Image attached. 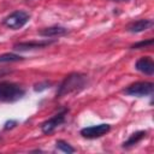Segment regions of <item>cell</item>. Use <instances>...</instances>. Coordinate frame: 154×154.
Segmentation results:
<instances>
[{
  "label": "cell",
  "mask_w": 154,
  "mask_h": 154,
  "mask_svg": "<svg viewBox=\"0 0 154 154\" xmlns=\"http://www.w3.org/2000/svg\"><path fill=\"white\" fill-rule=\"evenodd\" d=\"M67 29L60 25H53V26H48V28H43L38 31L40 36L43 37H60L67 34Z\"/></svg>",
  "instance_id": "9"
},
{
  "label": "cell",
  "mask_w": 154,
  "mask_h": 154,
  "mask_svg": "<svg viewBox=\"0 0 154 154\" xmlns=\"http://www.w3.org/2000/svg\"><path fill=\"white\" fill-rule=\"evenodd\" d=\"M135 69L137 71L144 73V75H148V76H153L154 75V63H153L150 57L140 58L135 64Z\"/></svg>",
  "instance_id": "8"
},
{
  "label": "cell",
  "mask_w": 154,
  "mask_h": 154,
  "mask_svg": "<svg viewBox=\"0 0 154 154\" xmlns=\"http://www.w3.org/2000/svg\"><path fill=\"white\" fill-rule=\"evenodd\" d=\"M55 147H57L59 150H61V152H64V153H67V154L75 153V148L71 147L67 142H65V141H63V140H58V141L55 142Z\"/></svg>",
  "instance_id": "13"
},
{
  "label": "cell",
  "mask_w": 154,
  "mask_h": 154,
  "mask_svg": "<svg viewBox=\"0 0 154 154\" xmlns=\"http://www.w3.org/2000/svg\"><path fill=\"white\" fill-rule=\"evenodd\" d=\"M153 38H148V40H143V41H140L135 45L131 46V49H141V48H147V47H150L153 45Z\"/></svg>",
  "instance_id": "14"
},
{
  "label": "cell",
  "mask_w": 154,
  "mask_h": 154,
  "mask_svg": "<svg viewBox=\"0 0 154 154\" xmlns=\"http://www.w3.org/2000/svg\"><path fill=\"white\" fill-rule=\"evenodd\" d=\"M55 40H41V41H25V42H18L13 45L14 51L19 52H26V51H34V49H42L51 45H53Z\"/></svg>",
  "instance_id": "7"
},
{
  "label": "cell",
  "mask_w": 154,
  "mask_h": 154,
  "mask_svg": "<svg viewBox=\"0 0 154 154\" xmlns=\"http://www.w3.org/2000/svg\"><path fill=\"white\" fill-rule=\"evenodd\" d=\"M29 19H30V14L28 12L17 10L4 18V24L12 30H18V29L23 28L29 22Z\"/></svg>",
  "instance_id": "3"
},
{
  "label": "cell",
  "mask_w": 154,
  "mask_h": 154,
  "mask_svg": "<svg viewBox=\"0 0 154 154\" xmlns=\"http://www.w3.org/2000/svg\"><path fill=\"white\" fill-rule=\"evenodd\" d=\"M17 125V122L16 120H8V122H6L5 123V130H8V129H12V128H14Z\"/></svg>",
  "instance_id": "16"
},
{
  "label": "cell",
  "mask_w": 154,
  "mask_h": 154,
  "mask_svg": "<svg viewBox=\"0 0 154 154\" xmlns=\"http://www.w3.org/2000/svg\"><path fill=\"white\" fill-rule=\"evenodd\" d=\"M146 135H147V131H144V130H140V131L134 132V134L123 143V147H124V148H130V147L136 146L138 142H141V141L146 137Z\"/></svg>",
  "instance_id": "11"
},
{
  "label": "cell",
  "mask_w": 154,
  "mask_h": 154,
  "mask_svg": "<svg viewBox=\"0 0 154 154\" xmlns=\"http://www.w3.org/2000/svg\"><path fill=\"white\" fill-rule=\"evenodd\" d=\"M111 1H116V2H123V1H129V0H111Z\"/></svg>",
  "instance_id": "17"
},
{
  "label": "cell",
  "mask_w": 154,
  "mask_h": 154,
  "mask_svg": "<svg viewBox=\"0 0 154 154\" xmlns=\"http://www.w3.org/2000/svg\"><path fill=\"white\" fill-rule=\"evenodd\" d=\"M23 59H24L23 57L14 53H4L0 55V63H16V61H22Z\"/></svg>",
  "instance_id": "12"
},
{
  "label": "cell",
  "mask_w": 154,
  "mask_h": 154,
  "mask_svg": "<svg viewBox=\"0 0 154 154\" xmlns=\"http://www.w3.org/2000/svg\"><path fill=\"white\" fill-rule=\"evenodd\" d=\"M88 84V78L81 72H72L67 75L63 82L59 84L57 90V97H63L66 95L76 94L83 90Z\"/></svg>",
  "instance_id": "1"
},
{
  "label": "cell",
  "mask_w": 154,
  "mask_h": 154,
  "mask_svg": "<svg viewBox=\"0 0 154 154\" xmlns=\"http://www.w3.org/2000/svg\"><path fill=\"white\" fill-rule=\"evenodd\" d=\"M25 95V89L13 82H0V102H16Z\"/></svg>",
  "instance_id": "2"
},
{
  "label": "cell",
  "mask_w": 154,
  "mask_h": 154,
  "mask_svg": "<svg viewBox=\"0 0 154 154\" xmlns=\"http://www.w3.org/2000/svg\"><path fill=\"white\" fill-rule=\"evenodd\" d=\"M49 85H51V82H42V83L35 84V88L34 89H35V91H42V90L49 88Z\"/></svg>",
  "instance_id": "15"
},
{
  "label": "cell",
  "mask_w": 154,
  "mask_h": 154,
  "mask_svg": "<svg viewBox=\"0 0 154 154\" xmlns=\"http://www.w3.org/2000/svg\"><path fill=\"white\" fill-rule=\"evenodd\" d=\"M109 130H111L109 124H97V125H91V126L83 128L81 130V135L84 138L94 140V138H99V137L106 135Z\"/></svg>",
  "instance_id": "6"
},
{
  "label": "cell",
  "mask_w": 154,
  "mask_h": 154,
  "mask_svg": "<svg viewBox=\"0 0 154 154\" xmlns=\"http://www.w3.org/2000/svg\"><path fill=\"white\" fill-rule=\"evenodd\" d=\"M69 109L67 108H63L61 111H59L58 113H55L53 117H51L49 119L45 120L41 124V130L43 134H51L53 132L58 126H60L63 123H65V117L67 114Z\"/></svg>",
  "instance_id": "5"
},
{
  "label": "cell",
  "mask_w": 154,
  "mask_h": 154,
  "mask_svg": "<svg viewBox=\"0 0 154 154\" xmlns=\"http://www.w3.org/2000/svg\"><path fill=\"white\" fill-rule=\"evenodd\" d=\"M152 26H153L152 19H138V20L131 22L126 26V30L130 32H142V31H144Z\"/></svg>",
  "instance_id": "10"
},
{
  "label": "cell",
  "mask_w": 154,
  "mask_h": 154,
  "mask_svg": "<svg viewBox=\"0 0 154 154\" xmlns=\"http://www.w3.org/2000/svg\"><path fill=\"white\" fill-rule=\"evenodd\" d=\"M154 90V84L152 82L142 81V82H136L130 84L124 89V93L130 96H136V97H142V96H149L153 94Z\"/></svg>",
  "instance_id": "4"
}]
</instances>
